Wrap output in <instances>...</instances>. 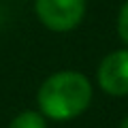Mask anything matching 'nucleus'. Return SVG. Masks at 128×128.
<instances>
[{
  "label": "nucleus",
  "instance_id": "f257e3e1",
  "mask_svg": "<svg viewBox=\"0 0 128 128\" xmlns=\"http://www.w3.org/2000/svg\"><path fill=\"white\" fill-rule=\"evenodd\" d=\"M92 83L86 75L77 70H60L43 81L38 88L36 102L43 115L58 122H66L90 107Z\"/></svg>",
  "mask_w": 128,
  "mask_h": 128
},
{
  "label": "nucleus",
  "instance_id": "f03ea898",
  "mask_svg": "<svg viewBox=\"0 0 128 128\" xmlns=\"http://www.w3.org/2000/svg\"><path fill=\"white\" fill-rule=\"evenodd\" d=\"M34 6L38 19L54 32L75 30L86 15V0H34Z\"/></svg>",
  "mask_w": 128,
  "mask_h": 128
},
{
  "label": "nucleus",
  "instance_id": "7ed1b4c3",
  "mask_svg": "<svg viewBox=\"0 0 128 128\" xmlns=\"http://www.w3.org/2000/svg\"><path fill=\"white\" fill-rule=\"evenodd\" d=\"M98 83L111 96H128V49L102 58L98 66Z\"/></svg>",
  "mask_w": 128,
  "mask_h": 128
},
{
  "label": "nucleus",
  "instance_id": "20e7f679",
  "mask_svg": "<svg viewBox=\"0 0 128 128\" xmlns=\"http://www.w3.org/2000/svg\"><path fill=\"white\" fill-rule=\"evenodd\" d=\"M9 128H47L45 126V118L36 111H24L11 122Z\"/></svg>",
  "mask_w": 128,
  "mask_h": 128
},
{
  "label": "nucleus",
  "instance_id": "39448f33",
  "mask_svg": "<svg viewBox=\"0 0 128 128\" xmlns=\"http://www.w3.org/2000/svg\"><path fill=\"white\" fill-rule=\"evenodd\" d=\"M118 32H120V38L128 45V0L122 4L120 9V17H118Z\"/></svg>",
  "mask_w": 128,
  "mask_h": 128
},
{
  "label": "nucleus",
  "instance_id": "423d86ee",
  "mask_svg": "<svg viewBox=\"0 0 128 128\" xmlns=\"http://www.w3.org/2000/svg\"><path fill=\"white\" fill-rule=\"evenodd\" d=\"M120 128H128V118H124V122L120 124Z\"/></svg>",
  "mask_w": 128,
  "mask_h": 128
}]
</instances>
